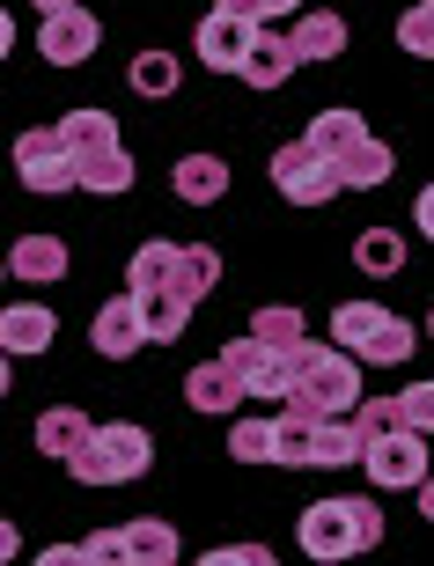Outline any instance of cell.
<instances>
[{
  "instance_id": "obj_27",
  "label": "cell",
  "mask_w": 434,
  "mask_h": 566,
  "mask_svg": "<svg viewBox=\"0 0 434 566\" xmlns=\"http://www.w3.org/2000/svg\"><path fill=\"white\" fill-rule=\"evenodd\" d=\"M177 82H185V74H177V52H141V60H133V88H141L147 104L177 96Z\"/></svg>"
},
{
  "instance_id": "obj_3",
  "label": "cell",
  "mask_w": 434,
  "mask_h": 566,
  "mask_svg": "<svg viewBox=\"0 0 434 566\" xmlns=\"http://www.w3.org/2000/svg\"><path fill=\"white\" fill-rule=\"evenodd\" d=\"M302 552L310 559H353V552H375L383 545V507L375 501H353V493H331V501L302 507Z\"/></svg>"
},
{
  "instance_id": "obj_18",
  "label": "cell",
  "mask_w": 434,
  "mask_h": 566,
  "mask_svg": "<svg viewBox=\"0 0 434 566\" xmlns=\"http://www.w3.org/2000/svg\"><path fill=\"white\" fill-rule=\"evenodd\" d=\"M118 566H177V530L163 515H141V523L118 530Z\"/></svg>"
},
{
  "instance_id": "obj_39",
  "label": "cell",
  "mask_w": 434,
  "mask_h": 566,
  "mask_svg": "<svg viewBox=\"0 0 434 566\" xmlns=\"http://www.w3.org/2000/svg\"><path fill=\"white\" fill-rule=\"evenodd\" d=\"M413 221H420V235H427V243H434V185L420 191V207H413Z\"/></svg>"
},
{
  "instance_id": "obj_2",
  "label": "cell",
  "mask_w": 434,
  "mask_h": 566,
  "mask_svg": "<svg viewBox=\"0 0 434 566\" xmlns=\"http://www.w3.org/2000/svg\"><path fill=\"white\" fill-rule=\"evenodd\" d=\"M288 405H302V412H324V420H347L353 405H361V360L347 354V346H317V338H302L294 346V390Z\"/></svg>"
},
{
  "instance_id": "obj_28",
  "label": "cell",
  "mask_w": 434,
  "mask_h": 566,
  "mask_svg": "<svg viewBox=\"0 0 434 566\" xmlns=\"http://www.w3.org/2000/svg\"><path fill=\"white\" fill-rule=\"evenodd\" d=\"M361 133H369V126H361V111H317L302 140H310L317 155H339V147H347V140H361Z\"/></svg>"
},
{
  "instance_id": "obj_25",
  "label": "cell",
  "mask_w": 434,
  "mask_h": 566,
  "mask_svg": "<svg viewBox=\"0 0 434 566\" xmlns=\"http://www.w3.org/2000/svg\"><path fill=\"white\" fill-rule=\"evenodd\" d=\"M141 316H147V346H177L192 324V302H177V294H141Z\"/></svg>"
},
{
  "instance_id": "obj_35",
  "label": "cell",
  "mask_w": 434,
  "mask_h": 566,
  "mask_svg": "<svg viewBox=\"0 0 434 566\" xmlns=\"http://www.w3.org/2000/svg\"><path fill=\"white\" fill-rule=\"evenodd\" d=\"M397 420L434 434V382H413V390H397Z\"/></svg>"
},
{
  "instance_id": "obj_43",
  "label": "cell",
  "mask_w": 434,
  "mask_h": 566,
  "mask_svg": "<svg viewBox=\"0 0 434 566\" xmlns=\"http://www.w3.org/2000/svg\"><path fill=\"white\" fill-rule=\"evenodd\" d=\"M38 15H60V8H82V0H30Z\"/></svg>"
},
{
  "instance_id": "obj_20",
  "label": "cell",
  "mask_w": 434,
  "mask_h": 566,
  "mask_svg": "<svg viewBox=\"0 0 434 566\" xmlns=\"http://www.w3.org/2000/svg\"><path fill=\"white\" fill-rule=\"evenodd\" d=\"M8 273L30 280V287H52V280H66V243L60 235H22L8 251Z\"/></svg>"
},
{
  "instance_id": "obj_30",
  "label": "cell",
  "mask_w": 434,
  "mask_h": 566,
  "mask_svg": "<svg viewBox=\"0 0 434 566\" xmlns=\"http://www.w3.org/2000/svg\"><path fill=\"white\" fill-rule=\"evenodd\" d=\"M228 457L236 463H272V420H236L228 427Z\"/></svg>"
},
{
  "instance_id": "obj_31",
  "label": "cell",
  "mask_w": 434,
  "mask_h": 566,
  "mask_svg": "<svg viewBox=\"0 0 434 566\" xmlns=\"http://www.w3.org/2000/svg\"><path fill=\"white\" fill-rule=\"evenodd\" d=\"M361 457V434L353 427H339V420H317V463L324 471H339V463H353Z\"/></svg>"
},
{
  "instance_id": "obj_38",
  "label": "cell",
  "mask_w": 434,
  "mask_h": 566,
  "mask_svg": "<svg viewBox=\"0 0 434 566\" xmlns=\"http://www.w3.org/2000/svg\"><path fill=\"white\" fill-rule=\"evenodd\" d=\"M207 566H272V552L266 545H214Z\"/></svg>"
},
{
  "instance_id": "obj_23",
  "label": "cell",
  "mask_w": 434,
  "mask_h": 566,
  "mask_svg": "<svg viewBox=\"0 0 434 566\" xmlns=\"http://www.w3.org/2000/svg\"><path fill=\"white\" fill-rule=\"evenodd\" d=\"M353 360H369V368H397V360H413V324H405L397 310H383V324L353 346Z\"/></svg>"
},
{
  "instance_id": "obj_16",
  "label": "cell",
  "mask_w": 434,
  "mask_h": 566,
  "mask_svg": "<svg viewBox=\"0 0 434 566\" xmlns=\"http://www.w3.org/2000/svg\"><path fill=\"white\" fill-rule=\"evenodd\" d=\"M288 44H294V60H302V66L339 60V52H347V15H331V8H302L294 30H288Z\"/></svg>"
},
{
  "instance_id": "obj_11",
  "label": "cell",
  "mask_w": 434,
  "mask_h": 566,
  "mask_svg": "<svg viewBox=\"0 0 434 566\" xmlns=\"http://www.w3.org/2000/svg\"><path fill=\"white\" fill-rule=\"evenodd\" d=\"M266 22H250V15H236V8H221L214 0L207 8V22H199V60L214 66V74H236V60L250 52V38H258Z\"/></svg>"
},
{
  "instance_id": "obj_5",
  "label": "cell",
  "mask_w": 434,
  "mask_h": 566,
  "mask_svg": "<svg viewBox=\"0 0 434 566\" xmlns=\"http://www.w3.org/2000/svg\"><path fill=\"white\" fill-rule=\"evenodd\" d=\"M16 177L38 199H60V191H82L74 185V147H66V133L60 126H30L16 140Z\"/></svg>"
},
{
  "instance_id": "obj_34",
  "label": "cell",
  "mask_w": 434,
  "mask_h": 566,
  "mask_svg": "<svg viewBox=\"0 0 434 566\" xmlns=\"http://www.w3.org/2000/svg\"><path fill=\"white\" fill-rule=\"evenodd\" d=\"M347 420H353V434H361V449H369V441L383 434V427H405V420H397V398H361V405L347 412Z\"/></svg>"
},
{
  "instance_id": "obj_17",
  "label": "cell",
  "mask_w": 434,
  "mask_h": 566,
  "mask_svg": "<svg viewBox=\"0 0 434 566\" xmlns=\"http://www.w3.org/2000/svg\"><path fill=\"white\" fill-rule=\"evenodd\" d=\"M294 66H302V60H294L288 30H258V38H250V52L236 60V74H244L250 88H280V82L294 74Z\"/></svg>"
},
{
  "instance_id": "obj_42",
  "label": "cell",
  "mask_w": 434,
  "mask_h": 566,
  "mask_svg": "<svg viewBox=\"0 0 434 566\" xmlns=\"http://www.w3.org/2000/svg\"><path fill=\"white\" fill-rule=\"evenodd\" d=\"M8 360H16V354H8V346H0V398H8V390H16V368H8Z\"/></svg>"
},
{
  "instance_id": "obj_7",
  "label": "cell",
  "mask_w": 434,
  "mask_h": 566,
  "mask_svg": "<svg viewBox=\"0 0 434 566\" xmlns=\"http://www.w3.org/2000/svg\"><path fill=\"white\" fill-rule=\"evenodd\" d=\"M272 185H280V199L288 207H324V199H339V169H331V155H317L310 140H288L280 155H272Z\"/></svg>"
},
{
  "instance_id": "obj_45",
  "label": "cell",
  "mask_w": 434,
  "mask_h": 566,
  "mask_svg": "<svg viewBox=\"0 0 434 566\" xmlns=\"http://www.w3.org/2000/svg\"><path fill=\"white\" fill-rule=\"evenodd\" d=\"M0 273H8V258H0Z\"/></svg>"
},
{
  "instance_id": "obj_19",
  "label": "cell",
  "mask_w": 434,
  "mask_h": 566,
  "mask_svg": "<svg viewBox=\"0 0 434 566\" xmlns=\"http://www.w3.org/2000/svg\"><path fill=\"white\" fill-rule=\"evenodd\" d=\"M169 191H177L185 207H214L228 191V163L221 155H177V163H169Z\"/></svg>"
},
{
  "instance_id": "obj_40",
  "label": "cell",
  "mask_w": 434,
  "mask_h": 566,
  "mask_svg": "<svg viewBox=\"0 0 434 566\" xmlns=\"http://www.w3.org/2000/svg\"><path fill=\"white\" fill-rule=\"evenodd\" d=\"M8 52H16V15L0 8V66H8Z\"/></svg>"
},
{
  "instance_id": "obj_33",
  "label": "cell",
  "mask_w": 434,
  "mask_h": 566,
  "mask_svg": "<svg viewBox=\"0 0 434 566\" xmlns=\"http://www.w3.org/2000/svg\"><path fill=\"white\" fill-rule=\"evenodd\" d=\"M397 44H405L413 60H434V8H427V0L397 15Z\"/></svg>"
},
{
  "instance_id": "obj_36",
  "label": "cell",
  "mask_w": 434,
  "mask_h": 566,
  "mask_svg": "<svg viewBox=\"0 0 434 566\" xmlns=\"http://www.w3.org/2000/svg\"><path fill=\"white\" fill-rule=\"evenodd\" d=\"M74 566H118V530H96L74 545Z\"/></svg>"
},
{
  "instance_id": "obj_21",
  "label": "cell",
  "mask_w": 434,
  "mask_h": 566,
  "mask_svg": "<svg viewBox=\"0 0 434 566\" xmlns=\"http://www.w3.org/2000/svg\"><path fill=\"white\" fill-rule=\"evenodd\" d=\"M317 420H324V412L288 405V412L272 420V463H317Z\"/></svg>"
},
{
  "instance_id": "obj_15",
  "label": "cell",
  "mask_w": 434,
  "mask_h": 566,
  "mask_svg": "<svg viewBox=\"0 0 434 566\" xmlns=\"http://www.w3.org/2000/svg\"><path fill=\"white\" fill-rule=\"evenodd\" d=\"M331 169H339V185H347V191H375V185H391L397 155L375 140V133H361V140H347L339 155H331Z\"/></svg>"
},
{
  "instance_id": "obj_13",
  "label": "cell",
  "mask_w": 434,
  "mask_h": 566,
  "mask_svg": "<svg viewBox=\"0 0 434 566\" xmlns=\"http://www.w3.org/2000/svg\"><path fill=\"white\" fill-rule=\"evenodd\" d=\"M74 185H82V191H104V199L133 191V155H125V140L74 147Z\"/></svg>"
},
{
  "instance_id": "obj_10",
  "label": "cell",
  "mask_w": 434,
  "mask_h": 566,
  "mask_svg": "<svg viewBox=\"0 0 434 566\" xmlns=\"http://www.w3.org/2000/svg\"><path fill=\"white\" fill-rule=\"evenodd\" d=\"M89 346L104 360H125V354H141L147 346V316H141V294L125 287V294H111L104 310H96V324H89Z\"/></svg>"
},
{
  "instance_id": "obj_14",
  "label": "cell",
  "mask_w": 434,
  "mask_h": 566,
  "mask_svg": "<svg viewBox=\"0 0 434 566\" xmlns=\"http://www.w3.org/2000/svg\"><path fill=\"white\" fill-rule=\"evenodd\" d=\"M52 338H60V316L44 310V302H8V310H0V346H8L16 360L44 354Z\"/></svg>"
},
{
  "instance_id": "obj_24",
  "label": "cell",
  "mask_w": 434,
  "mask_h": 566,
  "mask_svg": "<svg viewBox=\"0 0 434 566\" xmlns=\"http://www.w3.org/2000/svg\"><path fill=\"white\" fill-rule=\"evenodd\" d=\"M353 265H361V273H375V280L405 273V235H397V229H369L361 243H353Z\"/></svg>"
},
{
  "instance_id": "obj_46",
  "label": "cell",
  "mask_w": 434,
  "mask_h": 566,
  "mask_svg": "<svg viewBox=\"0 0 434 566\" xmlns=\"http://www.w3.org/2000/svg\"><path fill=\"white\" fill-rule=\"evenodd\" d=\"M427 8H434V0H427Z\"/></svg>"
},
{
  "instance_id": "obj_8",
  "label": "cell",
  "mask_w": 434,
  "mask_h": 566,
  "mask_svg": "<svg viewBox=\"0 0 434 566\" xmlns=\"http://www.w3.org/2000/svg\"><path fill=\"white\" fill-rule=\"evenodd\" d=\"M221 360L244 376V398H280L288 405V390H294V354L288 346H266V338H228L221 346Z\"/></svg>"
},
{
  "instance_id": "obj_22",
  "label": "cell",
  "mask_w": 434,
  "mask_h": 566,
  "mask_svg": "<svg viewBox=\"0 0 434 566\" xmlns=\"http://www.w3.org/2000/svg\"><path fill=\"white\" fill-rule=\"evenodd\" d=\"M89 427H96V420H89V412H74V405H52V412H44V420H38V457L66 463V457H74V449H82V441H89Z\"/></svg>"
},
{
  "instance_id": "obj_41",
  "label": "cell",
  "mask_w": 434,
  "mask_h": 566,
  "mask_svg": "<svg viewBox=\"0 0 434 566\" xmlns=\"http://www.w3.org/2000/svg\"><path fill=\"white\" fill-rule=\"evenodd\" d=\"M413 501H420V515H427V523H434V471H427V479L413 485Z\"/></svg>"
},
{
  "instance_id": "obj_29",
  "label": "cell",
  "mask_w": 434,
  "mask_h": 566,
  "mask_svg": "<svg viewBox=\"0 0 434 566\" xmlns=\"http://www.w3.org/2000/svg\"><path fill=\"white\" fill-rule=\"evenodd\" d=\"M375 324H383V302H339V310H331V346H347V354H353Z\"/></svg>"
},
{
  "instance_id": "obj_1",
  "label": "cell",
  "mask_w": 434,
  "mask_h": 566,
  "mask_svg": "<svg viewBox=\"0 0 434 566\" xmlns=\"http://www.w3.org/2000/svg\"><path fill=\"white\" fill-rule=\"evenodd\" d=\"M221 280V251L214 243H141L133 265H125V287L133 294H177L199 310V294H214Z\"/></svg>"
},
{
  "instance_id": "obj_4",
  "label": "cell",
  "mask_w": 434,
  "mask_h": 566,
  "mask_svg": "<svg viewBox=\"0 0 434 566\" xmlns=\"http://www.w3.org/2000/svg\"><path fill=\"white\" fill-rule=\"evenodd\" d=\"M147 463H155V441H147V427L104 420V427H89V441L66 457V471H74L82 485H133V479H147Z\"/></svg>"
},
{
  "instance_id": "obj_32",
  "label": "cell",
  "mask_w": 434,
  "mask_h": 566,
  "mask_svg": "<svg viewBox=\"0 0 434 566\" xmlns=\"http://www.w3.org/2000/svg\"><path fill=\"white\" fill-rule=\"evenodd\" d=\"M66 147H96V140H118V126H111V111H66L60 118Z\"/></svg>"
},
{
  "instance_id": "obj_44",
  "label": "cell",
  "mask_w": 434,
  "mask_h": 566,
  "mask_svg": "<svg viewBox=\"0 0 434 566\" xmlns=\"http://www.w3.org/2000/svg\"><path fill=\"white\" fill-rule=\"evenodd\" d=\"M427 338H434V316H427Z\"/></svg>"
},
{
  "instance_id": "obj_9",
  "label": "cell",
  "mask_w": 434,
  "mask_h": 566,
  "mask_svg": "<svg viewBox=\"0 0 434 566\" xmlns=\"http://www.w3.org/2000/svg\"><path fill=\"white\" fill-rule=\"evenodd\" d=\"M96 44H104V22L89 15V8H60V15H44L38 22V52L52 66H82L96 60Z\"/></svg>"
},
{
  "instance_id": "obj_6",
  "label": "cell",
  "mask_w": 434,
  "mask_h": 566,
  "mask_svg": "<svg viewBox=\"0 0 434 566\" xmlns=\"http://www.w3.org/2000/svg\"><path fill=\"white\" fill-rule=\"evenodd\" d=\"M361 463H369V479H375V485H391V493H413V485L434 471L427 434H420V427H383V434L361 449Z\"/></svg>"
},
{
  "instance_id": "obj_26",
  "label": "cell",
  "mask_w": 434,
  "mask_h": 566,
  "mask_svg": "<svg viewBox=\"0 0 434 566\" xmlns=\"http://www.w3.org/2000/svg\"><path fill=\"white\" fill-rule=\"evenodd\" d=\"M250 338H266V346H302V338H310V324H302V310H294V302H266V310L250 316Z\"/></svg>"
},
{
  "instance_id": "obj_37",
  "label": "cell",
  "mask_w": 434,
  "mask_h": 566,
  "mask_svg": "<svg viewBox=\"0 0 434 566\" xmlns=\"http://www.w3.org/2000/svg\"><path fill=\"white\" fill-rule=\"evenodd\" d=\"M221 8H236V15H250V22H272V15H302V0H221Z\"/></svg>"
},
{
  "instance_id": "obj_12",
  "label": "cell",
  "mask_w": 434,
  "mask_h": 566,
  "mask_svg": "<svg viewBox=\"0 0 434 566\" xmlns=\"http://www.w3.org/2000/svg\"><path fill=\"white\" fill-rule=\"evenodd\" d=\"M185 405H192V412H207V420H236V405H244V376H236L221 354L199 360V368L185 376Z\"/></svg>"
}]
</instances>
